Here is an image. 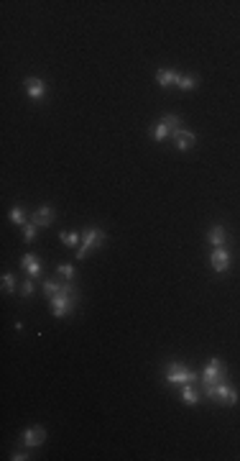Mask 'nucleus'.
I'll return each mask as SVG.
<instances>
[{
    "label": "nucleus",
    "mask_w": 240,
    "mask_h": 461,
    "mask_svg": "<svg viewBox=\"0 0 240 461\" xmlns=\"http://www.w3.org/2000/svg\"><path fill=\"white\" fill-rule=\"evenodd\" d=\"M205 395L212 400V402H220V405H235L237 402V390L232 387V384L227 382H217V384H210V387H205Z\"/></svg>",
    "instance_id": "nucleus-1"
},
{
    "label": "nucleus",
    "mask_w": 240,
    "mask_h": 461,
    "mask_svg": "<svg viewBox=\"0 0 240 461\" xmlns=\"http://www.w3.org/2000/svg\"><path fill=\"white\" fill-rule=\"evenodd\" d=\"M197 379H199V374L192 372V369H187L179 361L169 364V369H166V382H171V384H194Z\"/></svg>",
    "instance_id": "nucleus-2"
},
{
    "label": "nucleus",
    "mask_w": 240,
    "mask_h": 461,
    "mask_svg": "<svg viewBox=\"0 0 240 461\" xmlns=\"http://www.w3.org/2000/svg\"><path fill=\"white\" fill-rule=\"evenodd\" d=\"M105 241V231H100V228H87L85 234H82V244H79V251H74L77 254V259H85L95 246H100Z\"/></svg>",
    "instance_id": "nucleus-3"
},
{
    "label": "nucleus",
    "mask_w": 240,
    "mask_h": 461,
    "mask_svg": "<svg viewBox=\"0 0 240 461\" xmlns=\"http://www.w3.org/2000/svg\"><path fill=\"white\" fill-rule=\"evenodd\" d=\"M225 382V364L220 359H210L205 372H202V387H210V384Z\"/></svg>",
    "instance_id": "nucleus-4"
},
{
    "label": "nucleus",
    "mask_w": 240,
    "mask_h": 461,
    "mask_svg": "<svg viewBox=\"0 0 240 461\" xmlns=\"http://www.w3.org/2000/svg\"><path fill=\"white\" fill-rule=\"evenodd\" d=\"M74 305H77V292H59L56 297H51V310L56 318H64Z\"/></svg>",
    "instance_id": "nucleus-5"
},
{
    "label": "nucleus",
    "mask_w": 240,
    "mask_h": 461,
    "mask_svg": "<svg viewBox=\"0 0 240 461\" xmlns=\"http://www.w3.org/2000/svg\"><path fill=\"white\" fill-rule=\"evenodd\" d=\"M21 441H23V446L36 448V446H41V443L46 441V431H44L41 426H31V428H26V431H23Z\"/></svg>",
    "instance_id": "nucleus-6"
},
{
    "label": "nucleus",
    "mask_w": 240,
    "mask_h": 461,
    "mask_svg": "<svg viewBox=\"0 0 240 461\" xmlns=\"http://www.w3.org/2000/svg\"><path fill=\"white\" fill-rule=\"evenodd\" d=\"M210 264H212V269L215 272H227V266H230V254L225 251V246H215V251H212V256H210Z\"/></svg>",
    "instance_id": "nucleus-7"
},
{
    "label": "nucleus",
    "mask_w": 240,
    "mask_h": 461,
    "mask_svg": "<svg viewBox=\"0 0 240 461\" xmlns=\"http://www.w3.org/2000/svg\"><path fill=\"white\" fill-rule=\"evenodd\" d=\"M21 266L26 269V274H28L31 280L41 277V259H36L33 254H26V256L21 259Z\"/></svg>",
    "instance_id": "nucleus-8"
},
{
    "label": "nucleus",
    "mask_w": 240,
    "mask_h": 461,
    "mask_svg": "<svg viewBox=\"0 0 240 461\" xmlns=\"http://www.w3.org/2000/svg\"><path fill=\"white\" fill-rule=\"evenodd\" d=\"M26 93L33 98V100H41L46 95V82L38 80V77H28L26 80Z\"/></svg>",
    "instance_id": "nucleus-9"
},
{
    "label": "nucleus",
    "mask_w": 240,
    "mask_h": 461,
    "mask_svg": "<svg viewBox=\"0 0 240 461\" xmlns=\"http://www.w3.org/2000/svg\"><path fill=\"white\" fill-rule=\"evenodd\" d=\"M194 141H197V136H194L192 131H184V128H182V131L174 133V146H176L179 151H189V149L194 146Z\"/></svg>",
    "instance_id": "nucleus-10"
},
{
    "label": "nucleus",
    "mask_w": 240,
    "mask_h": 461,
    "mask_svg": "<svg viewBox=\"0 0 240 461\" xmlns=\"http://www.w3.org/2000/svg\"><path fill=\"white\" fill-rule=\"evenodd\" d=\"M33 223H36L38 228H46V225H51V223H54V210H51L49 205L36 208V213H33Z\"/></svg>",
    "instance_id": "nucleus-11"
},
{
    "label": "nucleus",
    "mask_w": 240,
    "mask_h": 461,
    "mask_svg": "<svg viewBox=\"0 0 240 461\" xmlns=\"http://www.w3.org/2000/svg\"><path fill=\"white\" fill-rule=\"evenodd\" d=\"M176 72L174 69H161V72H156V82L161 85V87H171V85H176Z\"/></svg>",
    "instance_id": "nucleus-12"
},
{
    "label": "nucleus",
    "mask_w": 240,
    "mask_h": 461,
    "mask_svg": "<svg viewBox=\"0 0 240 461\" xmlns=\"http://www.w3.org/2000/svg\"><path fill=\"white\" fill-rule=\"evenodd\" d=\"M207 239H210V244H212V246H225L227 234H225V228H222V225H212V228H210V234H207Z\"/></svg>",
    "instance_id": "nucleus-13"
},
{
    "label": "nucleus",
    "mask_w": 240,
    "mask_h": 461,
    "mask_svg": "<svg viewBox=\"0 0 240 461\" xmlns=\"http://www.w3.org/2000/svg\"><path fill=\"white\" fill-rule=\"evenodd\" d=\"M62 244L69 246V249H77V244H82V236H79L77 231H64V234H62Z\"/></svg>",
    "instance_id": "nucleus-14"
},
{
    "label": "nucleus",
    "mask_w": 240,
    "mask_h": 461,
    "mask_svg": "<svg viewBox=\"0 0 240 461\" xmlns=\"http://www.w3.org/2000/svg\"><path fill=\"white\" fill-rule=\"evenodd\" d=\"M176 87H179V90H192V87H197V77H194V74H179V77H176Z\"/></svg>",
    "instance_id": "nucleus-15"
},
{
    "label": "nucleus",
    "mask_w": 240,
    "mask_h": 461,
    "mask_svg": "<svg viewBox=\"0 0 240 461\" xmlns=\"http://www.w3.org/2000/svg\"><path fill=\"white\" fill-rule=\"evenodd\" d=\"M182 400L187 405H197L199 402V395H197V390L192 387V384H184V387H182Z\"/></svg>",
    "instance_id": "nucleus-16"
},
{
    "label": "nucleus",
    "mask_w": 240,
    "mask_h": 461,
    "mask_svg": "<svg viewBox=\"0 0 240 461\" xmlns=\"http://www.w3.org/2000/svg\"><path fill=\"white\" fill-rule=\"evenodd\" d=\"M161 123H164L171 133L182 131V118H179V115H171V113H169V115H164V118H161Z\"/></svg>",
    "instance_id": "nucleus-17"
},
{
    "label": "nucleus",
    "mask_w": 240,
    "mask_h": 461,
    "mask_svg": "<svg viewBox=\"0 0 240 461\" xmlns=\"http://www.w3.org/2000/svg\"><path fill=\"white\" fill-rule=\"evenodd\" d=\"M62 292V282H56V280H46L44 282V295L51 300V297H56Z\"/></svg>",
    "instance_id": "nucleus-18"
},
{
    "label": "nucleus",
    "mask_w": 240,
    "mask_h": 461,
    "mask_svg": "<svg viewBox=\"0 0 240 461\" xmlns=\"http://www.w3.org/2000/svg\"><path fill=\"white\" fill-rule=\"evenodd\" d=\"M56 274H59L62 280L72 282V280H74V266H72V264H59V266H56Z\"/></svg>",
    "instance_id": "nucleus-19"
},
{
    "label": "nucleus",
    "mask_w": 240,
    "mask_h": 461,
    "mask_svg": "<svg viewBox=\"0 0 240 461\" xmlns=\"http://www.w3.org/2000/svg\"><path fill=\"white\" fill-rule=\"evenodd\" d=\"M169 133H171V131H169V128H166L164 123H156V126L151 128V136H153L156 141H164V139H166Z\"/></svg>",
    "instance_id": "nucleus-20"
},
{
    "label": "nucleus",
    "mask_w": 240,
    "mask_h": 461,
    "mask_svg": "<svg viewBox=\"0 0 240 461\" xmlns=\"http://www.w3.org/2000/svg\"><path fill=\"white\" fill-rule=\"evenodd\" d=\"M36 228H38L36 223H28V225L23 228V241H26V244H31V241L36 239Z\"/></svg>",
    "instance_id": "nucleus-21"
},
{
    "label": "nucleus",
    "mask_w": 240,
    "mask_h": 461,
    "mask_svg": "<svg viewBox=\"0 0 240 461\" xmlns=\"http://www.w3.org/2000/svg\"><path fill=\"white\" fill-rule=\"evenodd\" d=\"M11 220H13L16 225H23V223H26V215H23V208H18V205H16V208L11 210Z\"/></svg>",
    "instance_id": "nucleus-22"
},
{
    "label": "nucleus",
    "mask_w": 240,
    "mask_h": 461,
    "mask_svg": "<svg viewBox=\"0 0 240 461\" xmlns=\"http://www.w3.org/2000/svg\"><path fill=\"white\" fill-rule=\"evenodd\" d=\"M13 290H16V277L11 272H6L3 274V292H13Z\"/></svg>",
    "instance_id": "nucleus-23"
},
{
    "label": "nucleus",
    "mask_w": 240,
    "mask_h": 461,
    "mask_svg": "<svg viewBox=\"0 0 240 461\" xmlns=\"http://www.w3.org/2000/svg\"><path fill=\"white\" fill-rule=\"evenodd\" d=\"M31 295H33V280L28 277V280L21 285V297H31Z\"/></svg>",
    "instance_id": "nucleus-24"
},
{
    "label": "nucleus",
    "mask_w": 240,
    "mask_h": 461,
    "mask_svg": "<svg viewBox=\"0 0 240 461\" xmlns=\"http://www.w3.org/2000/svg\"><path fill=\"white\" fill-rule=\"evenodd\" d=\"M11 458H13V461H26L28 456H26L23 451H13V456H11Z\"/></svg>",
    "instance_id": "nucleus-25"
}]
</instances>
